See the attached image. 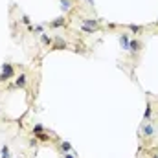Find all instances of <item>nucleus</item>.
<instances>
[{"label": "nucleus", "instance_id": "1", "mask_svg": "<svg viewBox=\"0 0 158 158\" xmlns=\"http://www.w3.org/2000/svg\"><path fill=\"white\" fill-rule=\"evenodd\" d=\"M13 76H15V68H13V64H9V63L2 64V72H0V83H4V81H9Z\"/></svg>", "mask_w": 158, "mask_h": 158}, {"label": "nucleus", "instance_id": "2", "mask_svg": "<svg viewBox=\"0 0 158 158\" xmlns=\"http://www.w3.org/2000/svg\"><path fill=\"white\" fill-rule=\"evenodd\" d=\"M140 129H142V136H143V138H151V136H155V134H156V129H155V125H153V123L143 121V123L140 125Z\"/></svg>", "mask_w": 158, "mask_h": 158}, {"label": "nucleus", "instance_id": "3", "mask_svg": "<svg viewBox=\"0 0 158 158\" xmlns=\"http://www.w3.org/2000/svg\"><path fill=\"white\" fill-rule=\"evenodd\" d=\"M66 48H68L66 40H63L61 37H55V39H53V46H52V50H66Z\"/></svg>", "mask_w": 158, "mask_h": 158}, {"label": "nucleus", "instance_id": "4", "mask_svg": "<svg viewBox=\"0 0 158 158\" xmlns=\"http://www.w3.org/2000/svg\"><path fill=\"white\" fill-rule=\"evenodd\" d=\"M81 24H83V26H88V28H94V30L99 28V20H98V19H83Z\"/></svg>", "mask_w": 158, "mask_h": 158}, {"label": "nucleus", "instance_id": "5", "mask_svg": "<svg viewBox=\"0 0 158 158\" xmlns=\"http://www.w3.org/2000/svg\"><path fill=\"white\" fill-rule=\"evenodd\" d=\"M140 50H142V42L138 39H134V40L129 42V52H131V53H138Z\"/></svg>", "mask_w": 158, "mask_h": 158}, {"label": "nucleus", "instance_id": "6", "mask_svg": "<svg viewBox=\"0 0 158 158\" xmlns=\"http://www.w3.org/2000/svg\"><path fill=\"white\" fill-rule=\"evenodd\" d=\"M63 26H66V19L64 17H57V19H53L50 22V28H63Z\"/></svg>", "mask_w": 158, "mask_h": 158}, {"label": "nucleus", "instance_id": "7", "mask_svg": "<svg viewBox=\"0 0 158 158\" xmlns=\"http://www.w3.org/2000/svg\"><path fill=\"white\" fill-rule=\"evenodd\" d=\"M119 40V46L123 48V50H129V42H131V39H129V33H121L118 37Z\"/></svg>", "mask_w": 158, "mask_h": 158}, {"label": "nucleus", "instance_id": "8", "mask_svg": "<svg viewBox=\"0 0 158 158\" xmlns=\"http://www.w3.org/2000/svg\"><path fill=\"white\" fill-rule=\"evenodd\" d=\"M28 85V77H26V74H20L19 77L15 79V86H19V88H24Z\"/></svg>", "mask_w": 158, "mask_h": 158}, {"label": "nucleus", "instance_id": "9", "mask_svg": "<svg viewBox=\"0 0 158 158\" xmlns=\"http://www.w3.org/2000/svg\"><path fill=\"white\" fill-rule=\"evenodd\" d=\"M153 116V107H151V101L145 103V112H143V121H149Z\"/></svg>", "mask_w": 158, "mask_h": 158}, {"label": "nucleus", "instance_id": "10", "mask_svg": "<svg viewBox=\"0 0 158 158\" xmlns=\"http://www.w3.org/2000/svg\"><path fill=\"white\" fill-rule=\"evenodd\" d=\"M59 7L66 13V11H70L72 9V0H59Z\"/></svg>", "mask_w": 158, "mask_h": 158}, {"label": "nucleus", "instance_id": "11", "mask_svg": "<svg viewBox=\"0 0 158 158\" xmlns=\"http://www.w3.org/2000/svg\"><path fill=\"white\" fill-rule=\"evenodd\" d=\"M129 31H131L132 35H140V33L143 31V28L138 26V24H129Z\"/></svg>", "mask_w": 158, "mask_h": 158}, {"label": "nucleus", "instance_id": "12", "mask_svg": "<svg viewBox=\"0 0 158 158\" xmlns=\"http://www.w3.org/2000/svg\"><path fill=\"white\" fill-rule=\"evenodd\" d=\"M40 40H42V44H46V46H50V44L53 42V39H52L48 33H40Z\"/></svg>", "mask_w": 158, "mask_h": 158}, {"label": "nucleus", "instance_id": "13", "mask_svg": "<svg viewBox=\"0 0 158 158\" xmlns=\"http://www.w3.org/2000/svg\"><path fill=\"white\" fill-rule=\"evenodd\" d=\"M0 158H11V153H9V147L7 145H4L0 149Z\"/></svg>", "mask_w": 158, "mask_h": 158}, {"label": "nucleus", "instance_id": "14", "mask_svg": "<svg viewBox=\"0 0 158 158\" xmlns=\"http://www.w3.org/2000/svg\"><path fill=\"white\" fill-rule=\"evenodd\" d=\"M35 138L40 140V142H48V140H50V134H46V132L42 131V132H37V134H35Z\"/></svg>", "mask_w": 158, "mask_h": 158}, {"label": "nucleus", "instance_id": "15", "mask_svg": "<svg viewBox=\"0 0 158 158\" xmlns=\"http://www.w3.org/2000/svg\"><path fill=\"white\" fill-rule=\"evenodd\" d=\"M61 151H63V153H70V151H72L70 142H63V143H61Z\"/></svg>", "mask_w": 158, "mask_h": 158}, {"label": "nucleus", "instance_id": "16", "mask_svg": "<svg viewBox=\"0 0 158 158\" xmlns=\"http://www.w3.org/2000/svg\"><path fill=\"white\" fill-rule=\"evenodd\" d=\"M81 30H83L85 33H88V35H94V31H96L94 28H88V26H83V24H81Z\"/></svg>", "mask_w": 158, "mask_h": 158}, {"label": "nucleus", "instance_id": "17", "mask_svg": "<svg viewBox=\"0 0 158 158\" xmlns=\"http://www.w3.org/2000/svg\"><path fill=\"white\" fill-rule=\"evenodd\" d=\"M42 131H44V127H42L40 123H37V125L33 127V134H37V132H42Z\"/></svg>", "mask_w": 158, "mask_h": 158}, {"label": "nucleus", "instance_id": "18", "mask_svg": "<svg viewBox=\"0 0 158 158\" xmlns=\"http://www.w3.org/2000/svg\"><path fill=\"white\" fill-rule=\"evenodd\" d=\"M20 22H22L24 26H30V22H31V20H30V17H28V15H22V20H20Z\"/></svg>", "mask_w": 158, "mask_h": 158}, {"label": "nucleus", "instance_id": "19", "mask_svg": "<svg viewBox=\"0 0 158 158\" xmlns=\"http://www.w3.org/2000/svg\"><path fill=\"white\" fill-rule=\"evenodd\" d=\"M35 31H37V33H44V31H42V26H35Z\"/></svg>", "mask_w": 158, "mask_h": 158}, {"label": "nucleus", "instance_id": "20", "mask_svg": "<svg viewBox=\"0 0 158 158\" xmlns=\"http://www.w3.org/2000/svg\"><path fill=\"white\" fill-rule=\"evenodd\" d=\"M63 156H64V158H76L74 155H70V153H63Z\"/></svg>", "mask_w": 158, "mask_h": 158}, {"label": "nucleus", "instance_id": "21", "mask_svg": "<svg viewBox=\"0 0 158 158\" xmlns=\"http://www.w3.org/2000/svg\"><path fill=\"white\" fill-rule=\"evenodd\" d=\"M88 2H90V4H92V6H94V0H88Z\"/></svg>", "mask_w": 158, "mask_h": 158}, {"label": "nucleus", "instance_id": "22", "mask_svg": "<svg viewBox=\"0 0 158 158\" xmlns=\"http://www.w3.org/2000/svg\"><path fill=\"white\" fill-rule=\"evenodd\" d=\"M153 158H158V155H153Z\"/></svg>", "mask_w": 158, "mask_h": 158}, {"label": "nucleus", "instance_id": "23", "mask_svg": "<svg viewBox=\"0 0 158 158\" xmlns=\"http://www.w3.org/2000/svg\"><path fill=\"white\" fill-rule=\"evenodd\" d=\"M156 22H158V20H156Z\"/></svg>", "mask_w": 158, "mask_h": 158}]
</instances>
